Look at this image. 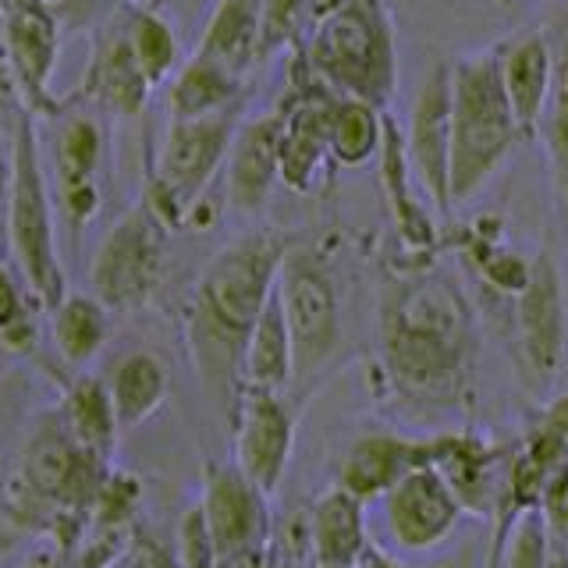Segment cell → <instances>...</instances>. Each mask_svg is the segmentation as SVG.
I'll return each instance as SVG.
<instances>
[{"mask_svg": "<svg viewBox=\"0 0 568 568\" xmlns=\"http://www.w3.org/2000/svg\"><path fill=\"white\" fill-rule=\"evenodd\" d=\"M381 363L395 395L419 405H455L476 373V313L469 295L430 263L384 277Z\"/></svg>", "mask_w": 568, "mask_h": 568, "instance_id": "1", "label": "cell"}, {"mask_svg": "<svg viewBox=\"0 0 568 568\" xmlns=\"http://www.w3.org/2000/svg\"><path fill=\"white\" fill-rule=\"evenodd\" d=\"M292 239L263 227L221 245L192 284L185 306V348L203 395L231 419L248 337L277 288L281 260Z\"/></svg>", "mask_w": 568, "mask_h": 568, "instance_id": "2", "label": "cell"}, {"mask_svg": "<svg viewBox=\"0 0 568 568\" xmlns=\"http://www.w3.org/2000/svg\"><path fill=\"white\" fill-rule=\"evenodd\" d=\"M295 50L337 97L366 100L384 111L398 89V50L387 0H337Z\"/></svg>", "mask_w": 568, "mask_h": 568, "instance_id": "3", "label": "cell"}, {"mask_svg": "<svg viewBox=\"0 0 568 568\" xmlns=\"http://www.w3.org/2000/svg\"><path fill=\"white\" fill-rule=\"evenodd\" d=\"M519 142L526 135L501 82V50L452 61V203L473 200Z\"/></svg>", "mask_w": 568, "mask_h": 568, "instance_id": "4", "label": "cell"}, {"mask_svg": "<svg viewBox=\"0 0 568 568\" xmlns=\"http://www.w3.org/2000/svg\"><path fill=\"white\" fill-rule=\"evenodd\" d=\"M8 248L26 288L50 313L68 295V288H64V266L58 256L53 200L40 164V132H36V114L26 103L14 111V132H11Z\"/></svg>", "mask_w": 568, "mask_h": 568, "instance_id": "5", "label": "cell"}, {"mask_svg": "<svg viewBox=\"0 0 568 568\" xmlns=\"http://www.w3.org/2000/svg\"><path fill=\"white\" fill-rule=\"evenodd\" d=\"M277 298L292 334V390L302 395L313 390L342 352V302L331 266L316 245H288L277 271Z\"/></svg>", "mask_w": 568, "mask_h": 568, "instance_id": "6", "label": "cell"}, {"mask_svg": "<svg viewBox=\"0 0 568 568\" xmlns=\"http://www.w3.org/2000/svg\"><path fill=\"white\" fill-rule=\"evenodd\" d=\"M235 132V111L168 124L164 142H160L146 174V192H142V200L150 203L168 231L189 227L192 210L203 203L210 182L224 168Z\"/></svg>", "mask_w": 568, "mask_h": 568, "instance_id": "7", "label": "cell"}, {"mask_svg": "<svg viewBox=\"0 0 568 568\" xmlns=\"http://www.w3.org/2000/svg\"><path fill=\"white\" fill-rule=\"evenodd\" d=\"M168 235L164 221L146 200L129 206L124 217L97 245L89 263V292L111 313H139L156 298L168 271Z\"/></svg>", "mask_w": 568, "mask_h": 568, "instance_id": "8", "label": "cell"}, {"mask_svg": "<svg viewBox=\"0 0 568 568\" xmlns=\"http://www.w3.org/2000/svg\"><path fill=\"white\" fill-rule=\"evenodd\" d=\"M337 93L320 82L295 50L288 97L277 103L281 114V182L310 195L331 178V114Z\"/></svg>", "mask_w": 568, "mask_h": 568, "instance_id": "9", "label": "cell"}, {"mask_svg": "<svg viewBox=\"0 0 568 568\" xmlns=\"http://www.w3.org/2000/svg\"><path fill=\"white\" fill-rule=\"evenodd\" d=\"M235 466L274 497L295 452V405L277 390H239L235 413Z\"/></svg>", "mask_w": 568, "mask_h": 568, "instance_id": "10", "label": "cell"}, {"mask_svg": "<svg viewBox=\"0 0 568 568\" xmlns=\"http://www.w3.org/2000/svg\"><path fill=\"white\" fill-rule=\"evenodd\" d=\"M405 150L423 192L448 217L452 203V64L437 61L419 85L408 118Z\"/></svg>", "mask_w": 568, "mask_h": 568, "instance_id": "11", "label": "cell"}, {"mask_svg": "<svg viewBox=\"0 0 568 568\" xmlns=\"http://www.w3.org/2000/svg\"><path fill=\"white\" fill-rule=\"evenodd\" d=\"M266 501H271V497H266L235 462H206L200 508L206 515L210 537L217 544L221 558L274 540L271 505Z\"/></svg>", "mask_w": 568, "mask_h": 568, "instance_id": "12", "label": "cell"}, {"mask_svg": "<svg viewBox=\"0 0 568 568\" xmlns=\"http://www.w3.org/2000/svg\"><path fill=\"white\" fill-rule=\"evenodd\" d=\"M153 97L150 79L142 75V68L132 53L129 40V11H111L97 29L93 53H89L85 79L79 85V100L97 106L103 114L118 118H139L146 111Z\"/></svg>", "mask_w": 568, "mask_h": 568, "instance_id": "13", "label": "cell"}, {"mask_svg": "<svg viewBox=\"0 0 568 568\" xmlns=\"http://www.w3.org/2000/svg\"><path fill=\"white\" fill-rule=\"evenodd\" d=\"M384 515L390 537L405 550H430L455 532L462 505L437 469L419 466L384 494Z\"/></svg>", "mask_w": 568, "mask_h": 568, "instance_id": "14", "label": "cell"}, {"mask_svg": "<svg viewBox=\"0 0 568 568\" xmlns=\"http://www.w3.org/2000/svg\"><path fill=\"white\" fill-rule=\"evenodd\" d=\"M515 327L526 366L540 381L555 377L565 359V292L558 266L547 253L532 256L526 288L515 295Z\"/></svg>", "mask_w": 568, "mask_h": 568, "instance_id": "15", "label": "cell"}, {"mask_svg": "<svg viewBox=\"0 0 568 568\" xmlns=\"http://www.w3.org/2000/svg\"><path fill=\"white\" fill-rule=\"evenodd\" d=\"M501 448L476 434H437L430 437V469L444 476V484L458 497L462 511L497 515L505 497V473H497Z\"/></svg>", "mask_w": 568, "mask_h": 568, "instance_id": "16", "label": "cell"}, {"mask_svg": "<svg viewBox=\"0 0 568 568\" xmlns=\"http://www.w3.org/2000/svg\"><path fill=\"white\" fill-rule=\"evenodd\" d=\"M227 203L239 213H260L281 182V114L242 121L227 150Z\"/></svg>", "mask_w": 568, "mask_h": 568, "instance_id": "17", "label": "cell"}, {"mask_svg": "<svg viewBox=\"0 0 568 568\" xmlns=\"http://www.w3.org/2000/svg\"><path fill=\"white\" fill-rule=\"evenodd\" d=\"M419 466H430V437H398V434H363L342 458L337 487L355 501H384V494Z\"/></svg>", "mask_w": 568, "mask_h": 568, "instance_id": "18", "label": "cell"}, {"mask_svg": "<svg viewBox=\"0 0 568 568\" xmlns=\"http://www.w3.org/2000/svg\"><path fill=\"white\" fill-rule=\"evenodd\" d=\"M377 156H381V178H384L390 217H395V231L416 256L430 253L437 245V224L430 221V213L423 210L416 195V171L405 150V132L390 114H384V139Z\"/></svg>", "mask_w": 568, "mask_h": 568, "instance_id": "19", "label": "cell"}, {"mask_svg": "<svg viewBox=\"0 0 568 568\" xmlns=\"http://www.w3.org/2000/svg\"><path fill=\"white\" fill-rule=\"evenodd\" d=\"M497 50H501V82L511 103V114L519 121L526 139H537L547 93H550V68H555L550 40L544 32H523Z\"/></svg>", "mask_w": 568, "mask_h": 568, "instance_id": "20", "label": "cell"}, {"mask_svg": "<svg viewBox=\"0 0 568 568\" xmlns=\"http://www.w3.org/2000/svg\"><path fill=\"white\" fill-rule=\"evenodd\" d=\"M263 40V0H221L213 8L206 32L192 58H200L213 68L227 71L231 79L245 82V75L260 61Z\"/></svg>", "mask_w": 568, "mask_h": 568, "instance_id": "21", "label": "cell"}, {"mask_svg": "<svg viewBox=\"0 0 568 568\" xmlns=\"http://www.w3.org/2000/svg\"><path fill=\"white\" fill-rule=\"evenodd\" d=\"M310 550L316 568H359L366 555V505L342 487H331L316 497L306 515Z\"/></svg>", "mask_w": 568, "mask_h": 568, "instance_id": "22", "label": "cell"}, {"mask_svg": "<svg viewBox=\"0 0 568 568\" xmlns=\"http://www.w3.org/2000/svg\"><path fill=\"white\" fill-rule=\"evenodd\" d=\"M103 381L106 390H111L121 434L135 430L150 416H156V408L171 395V366L150 348H135L129 355H121Z\"/></svg>", "mask_w": 568, "mask_h": 568, "instance_id": "23", "label": "cell"}, {"mask_svg": "<svg viewBox=\"0 0 568 568\" xmlns=\"http://www.w3.org/2000/svg\"><path fill=\"white\" fill-rule=\"evenodd\" d=\"M53 348L71 369H85L111 342V310L93 292H68L50 313Z\"/></svg>", "mask_w": 568, "mask_h": 568, "instance_id": "24", "label": "cell"}, {"mask_svg": "<svg viewBox=\"0 0 568 568\" xmlns=\"http://www.w3.org/2000/svg\"><path fill=\"white\" fill-rule=\"evenodd\" d=\"M239 390H277V395L292 390V334L288 324H284L277 288L245 345Z\"/></svg>", "mask_w": 568, "mask_h": 568, "instance_id": "25", "label": "cell"}, {"mask_svg": "<svg viewBox=\"0 0 568 568\" xmlns=\"http://www.w3.org/2000/svg\"><path fill=\"white\" fill-rule=\"evenodd\" d=\"M58 408H61V416L68 423L71 437H75L85 452H93V455H100L106 462H114L118 440H121V426H118L114 402H111V390H106L103 377H93V373H79V377L64 387Z\"/></svg>", "mask_w": 568, "mask_h": 568, "instance_id": "26", "label": "cell"}, {"mask_svg": "<svg viewBox=\"0 0 568 568\" xmlns=\"http://www.w3.org/2000/svg\"><path fill=\"white\" fill-rule=\"evenodd\" d=\"M547 40H550V58H555V68H550V93H547V106H544L537 139L547 146L550 171H555V185L561 192V203L568 213V11L558 26V36H547Z\"/></svg>", "mask_w": 568, "mask_h": 568, "instance_id": "27", "label": "cell"}, {"mask_svg": "<svg viewBox=\"0 0 568 568\" xmlns=\"http://www.w3.org/2000/svg\"><path fill=\"white\" fill-rule=\"evenodd\" d=\"M106 153L103 121L97 114H75L64 121L53 150V171H58V195L75 189H100V168Z\"/></svg>", "mask_w": 568, "mask_h": 568, "instance_id": "28", "label": "cell"}, {"mask_svg": "<svg viewBox=\"0 0 568 568\" xmlns=\"http://www.w3.org/2000/svg\"><path fill=\"white\" fill-rule=\"evenodd\" d=\"M242 85L245 82L231 79L227 71L213 68V64H206L200 58H192L189 64H182V71H178L174 82H171V93H168L171 121L210 118V114L231 111V103L239 100Z\"/></svg>", "mask_w": 568, "mask_h": 568, "instance_id": "29", "label": "cell"}, {"mask_svg": "<svg viewBox=\"0 0 568 568\" xmlns=\"http://www.w3.org/2000/svg\"><path fill=\"white\" fill-rule=\"evenodd\" d=\"M384 139V111L366 100L337 97L331 114V153L334 164L363 168L381 153Z\"/></svg>", "mask_w": 568, "mask_h": 568, "instance_id": "30", "label": "cell"}, {"mask_svg": "<svg viewBox=\"0 0 568 568\" xmlns=\"http://www.w3.org/2000/svg\"><path fill=\"white\" fill-rule=\"evenodd\" d=\"M47 310L26 288L14 263H0V348L29 355L40 345V316Z\"/></svg>", "mask_w": 568, "mask_h": 568, "instance_id": "31", "label": "cell"}, {"mask_svg": "<svg viewBox=\"0 0 568 568\" xmlns=\"http://www.w3.org/2000/svg\"><path fill=\"white\" fill-rule=\"evenodd\" d=\"M129 40L132 53L142 68V75L156 89L178 71V36L171 22L160 11L146 8H129Z\"/></svg>", "mask_w": 568, "mask_h": 568, "instance_id": "32", "label": "cell"}, {"mask_svg": "<svg viewBox=\"0 0 568 568\" xmlns=\"http://www.w3.org/2000/svg\"><path fill=\"white\" fill-rule=\"evenodd\" d=\"M458 253L469 260V266H476L479 281H487L494 292L515 298L526 288L532 260L511 253L497 235H484L479 227H466V239L458 242Z\"/></svg>", "mask_w": 568, "mask_h": 568, "instance_id": "33", "label": "cell"}, {"mask_svg": "<svg viewBox=\"0 0 568 568\" xmlns=\"http://www.w3.org/2000/svg\"><path fill=\"white\" fill-rule=\"evenodd\" d=\"M519 455L547 476H555V469L565 466L568 462V390L558 398H550L540 413L532 416L529 430L519 444Z\"/></svg>", "mask_w": 568, "mask_h": 568, "instance_id": "34", "label": "cell"}, {"mask_svg": "<svg viewBox=\"0 0 568 568\" xmlns=\"http://www.w3.org/2000/svg\"><path fill=\"white\" fill-rule=\"evenodd\" d=\"M310 22V0H263V40L260 61L284 47L302 43V26Z\"/></svg>", "mask_w": 568, "mask_h": 568, "instance_id": "35", "label": "cell"}, {"mask_svg": "<svg viewBox=\"0 0 568 568\" xmlns=\"http://www.w3.org/2000/svg\"><path fill=\"white\" fill-rule=\"evenodd\" d=\"M178 565L182 568H213L217 565V544L210 537V526H206V515L195 501L185 515L182 523H178Z\"/></svg>", "mask_w": 568, "mask_h": 568, "instance_id": "36", "label": "cell"}, {"mask_svg": "<svg viewBox=\"0 0 568 568\" xmlns=\"http://www.w3.org/2000/svg\"><path fill=\"white\" fill-rule=\"evenodd\" d=\"M540 519L550 540L568 544V462L555 469V476L547 479L544 497H540Z\"/></svg>", "mask_w": 568, "mask_h": 568, "instance_id": "37", "label": "cell"}, {"mask_svg": "<svg viewBox=\"0 0 568 568\" xmlns=\"http://www.w3.org/2000/svg\"><path fill=\"white\" fill-rule=\"evenodd\" d=\"M114 568H182V565H178V555H171L168 547H160L142 529H132V537L124 544Z\"/></svg>", "mask_w": 568, "mask_h": 568, "instance_id": "38", "label": "cell"}, {"mask_svg": "<svg viewBox=\"0 0 568 568\" xmlns=\"http://www.w3.org/2000/svg\"><path fill=\"white\" fill-rule=\"evenodd\" d=\"M274 565H277V550L271 540L263 547H248V550H235V555H224V558H217L213 568H274Z\"/></svg>", "mask_w": 568, "mask_h": 568, "instance_id": "39", "label": "cell"}, {"mask_svg": "<svg viewBox=\"0 0 568 568\" xmlns=\"http://www.w3.org/2000/svg\"><path fill=\"white\" fill-rule=\"evenodd\" d=\"M22 568H71V555H64V550H61L58 544H50V540H47Z\"/></svg>", "mask_w": 568, "mask_h": 568, "instance_id": "40", "label": "cell"}, {"mask_svg": "<svg viewBox=\"0 0 568 568\" xmlns=\"http://www.w3.org/2000/svg\"><path fill=\"white\" fill-rule=\"evenodd\" d=\"M359 568H398V565L390 561V558H384L377 547H366V555H363Z\"/></svg>", "mask_w": 568, "mask_h": 568, "instance_id": "41", "label": "cell"}, {"mask_svg": "<svg viewBox=\"0 0 568 568\" xmlns=\"http://www.w3.org/2000/svg\"><path fill=\"white\" fill-rule=\"evenodd\" d=\"M14 537H18V532H11V529H4V526H0V558H4V550L14 544Z\"/></svg>", "mask_w": 568, "mask_h": 568, "instance_id": "42", "label": "cell"}]
</instances>
